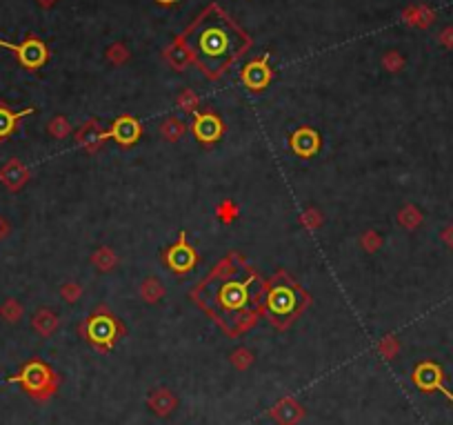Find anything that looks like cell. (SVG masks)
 <instances>
[{
  "mask_svg": "<svg viewBox=\"0 0 453 425\" xmlns=\"http://www.w3.org/2000/svg\"><path fill=\"white\" fill-rule=\"evenodd\" d=\"M185 43L191 58L207 76H220L249 47L247 34L240 31L216 5L207 9L187 31Z\"/></svg>",
  "mask_w": 453,
  "mask_h": 425,
  "instance_id": "obj_1",
  "label": "cell"
},
{
  "mask_svg": "<svg viewBox=\"0 0 453 425\" xmlns=\"http://www.w3.org/2000/svg\"><path fill=\"white\" fill-rule=\"evenodd\" d=\"M7 383H18L31 398L47 401V398H52L56 394L60 379L45 361L34 359L29 363H24L18 374L9 376Z\"/></svg>",
  "mask_w": 453,
  "mask_h": 425,
  "instance_id": "obj_2",
  "label": "cell"
},
{
  "mask_svg": "<svg viewBox=\"0 0 453 425\" xmlns=\"http://www.w3.org/2000/svg\"><path fill=\"white\" fill-rule=\"evenodd\" d=\"M82 334L87 336V341L101 352H109L116 341L122 334V327L118 325V321L114 317H109L105 312H98L94 317L84 323L82 327Z\"/></svg>",
  "mask_w": 453,
  "mask_h": 425,
  "instance_id": "obj_3",
  "label": "cell"
},
{
  "mask_svg": "<svg viewBox=\"0 0 453 425\" xmlns=\"http://www.w3.org/2000/svg\"><path fill=\"white\" fill-rule=\"evenodd\" d=\"M443 379H445L443 368H440L438 363H431V361L420 363V366L415 368L413 374H411V381H413L415 387H418V390H422V392H443L453 403V394L449 392V387L443 383Z\"/></svg>",
  "mask_w": 453,
  "mask_h": 425,
  "instance_id": "obj_4",
  "label": "cell"
},
{
  "mask_svg": "<svg viewBox=\"0 0 453 425\" xmlns=\"http://www.w3.org/2000/svg\"><path fill=\"white\" fill-rule=\"evenodd\" d=\"M0 47H5V50L14 52L18 63L27 69H40L47 58H49V52L43 41L38 38H27L22 45H14V43H7V41H0Z\"/></svg>",
  "mask_w": 453,
  "mask_h": 425,
  "instance_id": "obj_5",
  "label": "cell"
},
{
  "mask_svg": "<svg viewBox=\"0 0 453 425\" xmlns=\"http://www.w3.org/2000/svg\"><path fill=\"white\" fill-rule=\"evenodd\" d=\"M296 292L291 287H274L267 298V312L274 319V323H280V319H287L296 312Z\"/></svg>",
  "mask_w": 453,
  "mask_h": 425,
  "instance_id": "obj_6",
  "label": "cell"
},
{
  "mask_svg": "<svg viewBox=\"0 0 453 425\" xmlns=\"http://www.w3.org/2000/svg\"><path fill=\"white\" fill-rule=\"evenodd\" d=\"M140 123L136 118H131V116H120L114 120V125L109 131H103L101 136H98V141H105V138H114L116 143L120 145H125V147H129V145H133L138 138H140Z\"/></svg>",
  "mask_w": 453,
  "mask_h": 425,
  "instance_id": "obj_7",
  "label": "cell"
},
{
  "mask_svg": "<svg viewBox=\"0 0 453 425\" xmlns=\"http://www.w3.org/2000/svg\"><path fill=\"white\" fill-rule=\"evenodd\" d=\"M272 76H274V69L269 67V56L255 58L249 65H244V69H242V82L247 85L251 92L265 89L269 80H272Z\"/></svg>",
  "mask_w": 453,
  "mask_h": 425,
  "instance_id": "obj_8",
  "label": "cell"
},
{
  "mask_svg": "<svg viewBox=\"0 0 453 425\" xmlns=\"http://www.w3.org/2000/svg\"><path fill=\"white\" fill-rule=\"evenodd\" d=\"M195 261H198V257H195V252L191 245H187V234L185 232H180V238L174 247H169L167 250V265L171 267L174 272H187L191 270V267L195 265Z\"/></svg>",
  "mask_w": 453,
  "mask_h": 425,
  "instance_id": "obj_9",
  "label": "cell"
},
{
  "mask_svg": "<svg viewBox=\"0 0 453 425\" xmlns=\"http://www.w3.org/2000/svg\"><path fill=\"white\" fill-rule=\"evenodd\" d=\"M193 136L198 138L200 143H216L220 136H223V123L216 114H198L195 112V120H193Z\"/></svg>",
  "mask_w": 453,
  "mask_h": 425,
  "instance_id": "obj_10",
  "label": "cell"
},
{
  "mask_svg": "<svg viewBox=\"0 0 453 425\" xmlns=\"http://www.w3.org/2000/svg\"><path fill=\"white\" fill-rule=\"evenodd\" d=\"M291 147L298 156H302V159H311V156L320 150V136H318V131L302 127L291 136Z\"/></svg>",
  "mask_w": 453,
  "mask_h": 425,
  "instance_id": "obj_11",
  "label": "cell"
},
{
  "mask_svg": "<svg viewBox=\"0 0 453 425\" xmlns=\"http://www.w3.org/2000/svg\"><path fill=\"white\" fill-rule=\"evenodd\" d=\"M249 301V292H247V285L244 283H227L220 289V303L223 308L229 312H236L240 308L247 305Z\"/></svg>",
  "mask_w": 453,
  "mask_h": 425,
  "instance_id": "obj_12",
  "label": "cell"
},
{
  "mask_svg": "<svg viewBox=\"0 0 453 425\" xmlns=\"http://www.w3.org/2000/svg\"><path fill=\"white\" fill-rule=\"evenodd\" d=\"M147 403H149L151 412L158 417H169L171 412L176 410L178 405V398L174 396V392L167 390V387H156L151 390L149 398H147Z\"/></svg>",
  "mask_w": 453,
  "mask_h": 425,
  "instance_id": "obj_13",
  "label": "cell"
},
{
  "mask_svg": "<svg viewBox=\"0 0 453 425\" xmlns=\"http://www.w3.org/2000/svg\"><path fill=\"white\" fill-rule=\"evenodd\" d=\"M272 417L280 425H296L304 417V410H302V405L298 403V401L285 398V401H280V403L272 410Z\"/></svg>",
  "mask_w": 453,
  "mask_h": 425,
  "instance_id": "obj_14",
  "label": "cell"
},
{
  "mask_svg": "<svg viewBox=\"0 0 453 425\" xmlns=\"http://www.w3.org/2000/svg\"><path fill=\"white\" fill-rule=\"evenodd\" d=\"M29 114H34V107L22 109V112H11L7 105H0V141L11 136V134H14V129H16V125L20 123L24 116H29Z\"/></svg>",
  "mask_w": 453,
  "mask_h": 425,
  "instance_id": "obj_15",
  "label": "cell"
},
{
  "mask_svg": "<svg viewBox=\"0 0 453 425\" xmlns=\"http://www.w3.org/2000/svg\"><path fill=\"white\" fill-rule=\"evenodd\" d=\"M0 178H3V183L11 189H18L22 183H24V178H27V172L20 167L18 161H11L3 172H0Z\"/></svg>",
  "mask_w": 453,
  "mask_h": 425,
  "instance_id": "obj_16",
  "label": "cell"
},
{
  "mask_svg": "<svg viewBox=\"0 0 453 425\" xmlns=\"http://www.w3.org/2000/svg\"><path fill=\"white\" fill-rule=\"evenodd\" d=\"M231 361L236 363V368L238 370H244L251 363V352L249 350H236L234 352V356H231Z\"/></svg>",
  "mask_w": 453,
  "mask_h": 425,
  "instance_id": "obj_17",
  "label": "cell"
},
{
  "mask_svg": "<svg viewBox=\"0 0 453 425\" xmlns=\"http://www.w3.org/2000/svg\"><path fill=\"white\" fill-rule=\"evenodd\" d=\"M18 314H20V308L16 305L14 301H9L7 305L3 308V317H7V319H9L11 323H14V321L18 319Z\"/></svg>",
  "mask_w": 453,
  "mask_h": 425,
  "instance_id": "obj_18",
  "label": "cell"
},
{
  "mask_svg": "<svg viewBox=\"0 0 453 425\" xmlns=\"http://www.w3.org/2000/svg\"><path fill=\"white\" fill-rule=\"evenodd\" d=\"M158 3H163V5H171V3H176V0H158Z\"/></svg>",
  "mask_w": 453,
  "mask_h": 425,
  "instance_id": "obj_19",
  "label": "cell"
},
{
  "mask_svg": "<svg viewBox=\"0 0 453 425\" xmlns=\"http://www.w3.org/2000/svg\"><path fill=\"white\" fill-rule=\"evenodd\" d=\"M5 234V225H3V221H0V236Z\"/></svg>",
  "mask_w": 453,
  "mask_h": 425,
  "instance_id": "obj_20",
  "label": "cell"
}]
</instances>
